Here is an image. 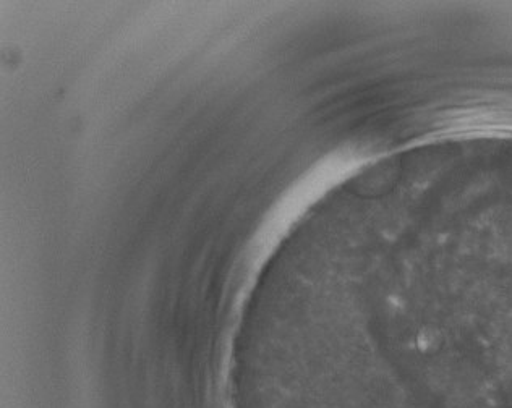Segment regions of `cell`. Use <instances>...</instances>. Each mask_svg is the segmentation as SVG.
Segmentation results:
<instances>
[]
</instances>
